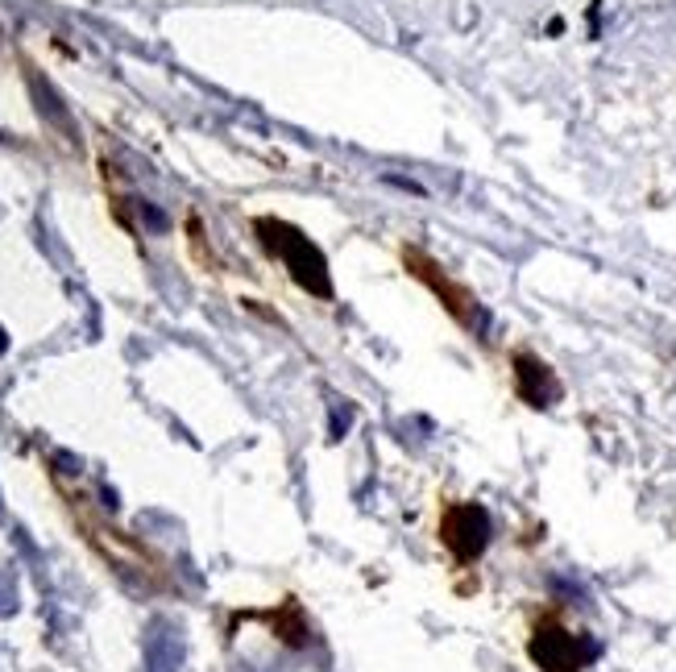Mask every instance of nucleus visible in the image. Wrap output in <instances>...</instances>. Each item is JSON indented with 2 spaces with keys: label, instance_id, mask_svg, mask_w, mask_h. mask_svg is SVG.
<instances>
[{
  "label": "nucleus",
  "instance_id": "nucleus-1",
  "mask_svg": "<svg viewBox=\"0 0 676 672\" xmlns=\"http://www.w3.org/2000/svg\"><path fill=\"white\" fill-rule=\"evenodd\" d=\"M54 486H59V494L67 498V511H71V519H75V527H79V536L92 544V552L104 560L108 569H117V573H125V577H133V581H142V585H150V590H166V585H171V573H166V565H162V560H158L142 540H133L129 531L112 527L104 515L92 511L88 498L71 494L59 478H54Z\"/></svg>",
  "mask_w": 676,
  "mask_h": 672
},
{
  "label": "nucleus",
  "instance_id": "nucleus-2",
  "mask_svg": "<svg viewBox=\"0 0 676 672\" xmlns=\"http://www.w3.org/2000/svg\"><path fill=\"white\" fill-rule=\"evenodd\" d=\"M258 229V237H262V245L270 249V254L287 266V274L295 278V283L307 291V295H320V299H328L332 295V283H328V262H324V254L320 249L307 241L295 224H283V220H258L253 224Z\"/></svg>",
  "mask_w": 676,
  "mask_h": 672
},
{
  "label": "nucleus",
  "instance_id": "nucleus-3",
  "mask_svg": "<svg viewBox=\"0 0 676 672\" xmlns=\"http://www.w3.org/2000/svg\"><path fill=\"white\" fill-rule=\"evenodd\" d=\"M403 266L411 270V278H415V283H424L436 299H440V307H444V312L448 316H453L465 332H486V312H482V303H477L461 283H453V278H448L444 274V266H436L428 254H419V249L415 245H407L403 249Z\"/></svg>",
  "mask_w": 676,
  "mask_h": 672
},
{
  "label": "nucleus",
  "instance_id": "nucleus-4",
  "mask_svg": "<svg viewBox=\"0 0 676 672\" xmlns=\"http://www.w3.org/2000/svg\"><path fill=\"white\" fill-rule=\"evenodd\" d=\"M527 656L535 660V668L544 672H581L585 664H594L598 656V643L589 635H577L560 623H540L527 639Z\"/></svg>",
  "mask_w": 676,
  "mask_h": 672
},
{
  "label": "nucleus",
  "instance_id": "nucleus-5",
  "mask_svg": "<svg viewBox=\"0 0 676 672\" xmlns=\"http://www.w3.org/2000/svg\"><path fill=\"white\" fill-rule=\"evenodd\" d=\"M440 540L461 565H473L490 548V515L477 502H453L440 515Z\"/></svg>",
  "mask_w": 676,
  "mask_h": 672
},
{
  "label": "nucleus",
  "instance_id": "nucleus-6",
  "mask_svg": "<svg viewBox=\"0 0 676 672\" xmlns=\"http://www.w3.org/2000/svg\"><path fill=\"white\" fill-rule=\"evenodd\" d=\"M515 390L527 407H552L560 399V382L535 353H515Z\"/></svg>",
  "mask_w": 676,
  "mask_h": 672
},
{
  "label": "nucleus",
  "instance_id": "nucleus-7",
  "mask_svg": "<svg viewBox=\"0 0 676 672\" xmlns=\"http://www.w3.org/2000/svg\"><path fill=\"white\" fill-rule=\"evenodd\" d=\"M253 619L270 623L274 639H283L287 648H307V643H312V627H307V614H303V606L295 598H283V602H278V610L253 614Z\"/></svg>",
  "mask_w": 676,
  "mask_h": 672
}]
</instances>
